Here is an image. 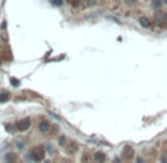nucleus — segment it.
I'll use <instances>...</instances> for the list:
<instances>
[{
	"label": "nucleus",
	"mask_w": 167,
	"mask_h": 163,
	"mask_svg": "<svg viewBox=\"0 0 167 163\" xmlns=\"http://www.w3.org/2000/svg\"><path fill=\"white\" fill-rule=\"evenodd\" d=\"M45 157V148L42 145H37V147H33L31 151H30V159L34 160V162H42Z\"/></svg>",
	"instance_id": "obj_1"
},
{
	"label": "nucleus",
	"mask_w": 167,
	"mask_h": 163,
	"mask_svg": "<svg viewBox=\"0 0 167 163\" xmlns=\"http://www.w3.org/2000/svg\"><path fill=\"white\" fill-rule=\"evenodd\" d=\"M154 22L155 25H158L160 28H166L167 27V14L163 11H158L154 14Z\"/></svg>",
	"instance_id": "obj_2"
},
{
	"label": "nucleus",
	"mask_w": 167,
	"mask_h": 163,
	"mask_svg": "<svg viewBox=\"0 0 167 163\" xmlns=\"http://www.w3.org/2000/svg\"><path fill=\"white\" fill-rule=\"evenodd\" d=\"M31 126V120L28 119V117H25V119H21V120H18L15 127H17L19 132H24V130H27L28 127Z\"/></svg>",
	"instance_id": "obj_3"
},
{
	"label": "nucleus",
	"mask_w": 167,
	"mask_h": 163,
	"mask_svg": "<svg viewBox=\"0 0 167 163\" xmlns=\"http://www.w3.org/2000/svg\"><path fill=\"white\" fill-rule=\"evenodd\" d=\"M39 129H40V132H43V133H46L48 130L50 129V123L48 120H43L40 125H39Z\"/></svg>",
	"instance_id": "obj_4"
},
{
	"label": "nucleus",
	"mask_w": 167,
	"mask_h": 163,
	"mask_svg": "<svg viewBox=\"0 0 167 163\" xmlns=\"http://www.w3.org/2000/svg\"><path fill=\"white\" fill-rule=\"evenodd\" d=\"M139 24H141L144 28H150L151 27V21L148 18H145V17H142V18L139 19Z\"/></svg>",
	"instance_id": "obj_5"
},
{
	"label": "nucleus",
	"mask_w": 167,
	"mask_h": 163,
	"mask_svg": "<svg viewBox=\"0 0 167 163\" xmlns=\"http://www.w3.org/2000/svg\"><path fill=\"white\" fill-rule=\"evenodd\" d=\"M132 154H133V150H132V147H129V145H127V147H124V151H123V156L129 159V157H132Z\"/></svg>",
	"instance_id": "obj_6"
},
{
	"label": "nucleus",
	"mask_w": 167,
	"mask_h": 163,
	"mask_svg": "<svg viewBox=\"0 0 167 163\" xmlns=\"http://www.w3.org/2000/svg\"><path fill=\"white\" fill-rule=\"evenodd\" d=\"M95 162L104 163L105 162V154H104V153H96V154H95Z\"/></svg>",
	"instance_id": "obj_7"
},
{
	"label": "nucleus",
	"mask_w": 167,
	"mask_h": 163,
	"mask_svg": "<svg viewBox=\"0 0 167 163\" xmlns=\"http://www.w3.org/2000/svg\"><path fill=\"white\" fill-rule=\"evenodd\" d=\"M15 159H17V156H15L14 153H8V154H6V157H5L6 163H12V162H15Z\"/></svg>",
	"instance_id": "obj_8"
},
{
	"label": "nucleus",
	"mask_w": 167,
	"mask_h": 163,
	"mask_svg": "<svg viewBox=\"0 0 167 163\" xmlns=\"http://www.w3.org/2000/svg\"><path fill=\"white\" fill-rule=\"evenodd\" d=\"M151 6H152V9H160L163 6V0H152Z\"/></svg>",
	"instance_id": "obj_9"
},
{
	"label": "nucleus",
	"mask_w": 167,
	"mask_h": 163,
	"mask_svg": "<svg viewBox=\"0 0 167 163\" xmlns=\"http://www.w3.org/2000/svg\"><path fill=\"white\" fill-rule=\"evenodd\" d=\"M9 99V95L8 93H0V102H5Z\"/></svg>",
	"instance_id": "obj_10"
},
{
	"label": "nucleus",
	"mask_w": 167,
	"mask_h": 163,
	"mask_svg": "<svg viewBox=\"0 0 167 163\" xmlns=\"http://www.w3.org/2000/svg\"><path fill=\"white\" fill-rule=\"evenodd\" d=\"M50 2H52V5H53V6H62V5H64V2H62V0H50Z\"/></svg>",
	"instance_id": "obj_11"
},
{
	"label": "nucleus",
	"mask_w": 167,
	"mask_h": 163,
	"mask_svg": "<svg viewBox=\"0 0 167 163\" xmlns=\"http://www.w3.org/2000/svg\"><path fill=\"white\" fill-rule=\"evenodd\" d=\"M79 2H80V0H70V3H71L73 6H77V5H79Z\"/></svg>",
	"instance_id": "obj_12"
},
{
	"label": "nucleus",
	"mask_w": 167,
	"mask_h": 163,
	"mask_svg": "<svg viewBox=\"0 0 167 163\" xmlns=\"http://www.w3.org/2000/svg\"><path fill=\"white\" fill-rule=\"evenodd\" d=\"M11 82H12V83H14V86H18V83H19V82H18L17 79H12V80H11Z\"/></svg>",
	"instance_id": "obj_13"
},
{
	"label": "nucleus",
	"mask_w": 167,
	"mask_h": 163,
	"mask_svg": "<svg viewBox=\"0 0 167 163\" xmlns=\"http://www.w3.org/2000/svg\"><path fill=\"white\" fill-rule=\"evenodd\" d=\"M127 2V5H135L136 3V0H126Z\"/></svg>",
	"instance_id": "obj_14"
},
{
	"label": "nucleus",
	"mask_w": 167,
	"mask_h": 163,
	"mask_svg": "<svg viewBox=\"0 0 167 163\" xmlns=\"http://www.w3.org/2000/svg\"><path fill=\"white\" fill-rule=\"evenodd\" d=\"M138 163H144V160H142V159H138Z\"/></svg>",
	"instance_id": "obj_15"
},
{
	"label": "nucleus",
	"mask_w": 167,
	"mask_h": 163,
	"mask_svg": "<svg viewBox=\"0 0 167 163\" xmlns=\"http://www.w3.org/2000/svg\"><path fill=\"white\" fill-rule=\"evenodd\" d=\"M45 163H52V162H45Z\"/></svg>",
	"instance_id": "obj_16"
}]
</instances>
